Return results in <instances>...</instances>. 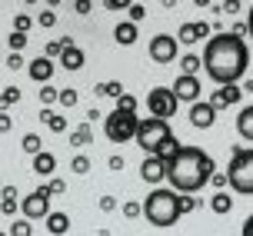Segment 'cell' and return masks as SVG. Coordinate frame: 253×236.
I'll return each instance as SVG.
<instances>
[{"instance_id":"4dcf8cb0","label":"cell","mask_w":253,"mask_h":236,"mask_svg":"<svg viewBox=\"0 0 253 236\" xmlns=\"http://www.w3.org/2000/svg\"><path fill=\"white\" fill-rule=\"evenodd\" d=\"M7 236H34V226H30V220H17V223H10Z\"/></svg>"},{"instance_id":"1f68e13d","label":"cell","mask_w":253,"mask_h":236,"mask_svg":"<svg viewBox=\"0 0 253 236\" xmlns=\"http://www.w3.org/2000/svg\"><path fill=\"white\" fill-rule=\"evenodd\" d=\"M70 170H74L77 176L90 173V157H84V153H80V157H74V160H70Z\"/></svg>"},{"instance_id":"f35d334b","label":"cell","mask_w":253,"mask_h":236,"mask_svg":"<svg viewBox=\"0 0 253 236\" xmlns=\"http://www.w3.org/2000/svg\"><path fill=\"white\" fill-rule=\"evenodd\" d=\"M37 24L43 27V30H50V27L57 24V13H53V10H40V17H37Z\"/></svg>"},{"instance_id":"6da1fadb","label":"cell","mask_w":253,"mask_h":236,"mask_svg":"<svg viewBox=\"0 0 253 236\" xmlns=\"http://www.w3.org/2000/svg\"><path fill=\"white\" fill-rule=\"evenodd\" d=\"M203 70L207 77L220 83V87H230L243 80L247 67H250V50L243 43V37H233V34H216V37L207 40V50H203Z\"/></svg>"},{"instance_id":"d6986e66","label":"cell","mask_w":253,"mask_h":236,"mask_svg":"<svg viewBox=\"0 0 253 236\" xmlns=\"http://www.w3.org/2000/svg\"><path fill=\"white\" fill-rule=\"evenodd\" d=\"M237 133L253 143V107H243L240 110V117H237Z\"/></svg>"},{"instance_id":"60d3db41","label":"cell","mask_w":253,"mask_h":236,"mask_svg":"<svg viewBox=\"0 0 253 236\" xmlns=\"http://www.w3.org/2000/svg\"><path fill=\"white\" fill-rule=\"evenodd\" d=\"M60 103L63 107H77V90H60Z\"/></svg>"},{"instance_id":"52a82bcc","label":"cell","mask_w":253,"mask_h":236,"mask_svg":"<svg viewBox=\"0 0 253 236\" xmlns=\"http://www.w3.org/2000/svg\"><path fill=\"white\" fill-rule=\"evenodd\" d=\"M177 97H173V90L170 87H153L147 93V110H150L153 120H170L173 113H177Z\"/></svg>"},{"instance_id":"d590c367","label":"cell","mask_w":253,"mask_h":236,"mask_svg":"<svg viewBox=\"0 0 253 236\" xmlns=\"http://www.w3.org/2000/svg\"><path fill=\"white\" fill-rule=\"evenodd\" d=\"M17 210H20V199H13V197H3V199H0V213H3V216H13Z\"/></svg>"},{"instance_id":"7c38bea8","label":"cell","mask_w":253,"mask_h":236,"mask_svg":"<svg viewBox=\"0 0 253 236\" xmlns=\"http://www.w3.org/2000/svg\"><path fill=\"white\" fill-rule=\"evenodd\" d=\"M213 120H216V110L210 107V103H193V107H190V123L197 126V130L213 126Z\"/></svg>"},{"instance_id":"74e56055","label":"cell","mask_w":253,"mask_h":236,"mask_svg":"<svg viewBox=\"0 0 253 236\" xmlns=\"http://www.w3.org/2000/svg\"><path fill=\"white\" fill-rule=\"evenodd\" d=\"M197 206H200V203H197V197H187V193L180 197V216H183V213H193Z\"/></svg>"},{"instance_id":"ba28073f","label":"cell","mask_w":253,"mask_h":236,"mask_svg":"<svg viewBox=\"0 0 253 236\" xmlns=\"http://www.w3.org/2000/svg\"><path fill=\"white\" fill-rule=\"evenodd\" d=\"M20 213H24V220H47V213H50V190L37 187L30 197H24L20 199Z\"/></svg>"},{"instance_id":"9c48e42d","label":"cell","mask_w":253,"mask_h":236,"mask_svg":"<svg viewBox=\"0 0 253 236\" xmlns=\"http://www.w3.org/2000/svg\"><path fill=\"white\" fill-rule=\"evenodd\" d=\"M180 53V40L170 37V34H157L150 40V60L153 63H173Z\"/></svg>"},{"instance_id":"f6af8a7d","label":"cell","mask_w":253,"mask_h":236,"mask_svg":"<svg viewBox=\"0 0 253 236\" xmlns=\"http://www.w3.org/2000/svg\"><path fill=\"white\" fill-rule=\"evenodd\" d=\"M10 126H13V120L7 113H0V133H10Z\"/></svg>"},{"instance_id":"816d5d0a","label":"cell","mask_w":253,"mask_h":236,"mask_svg":"<svg viewBox=\"0 0 253 236\" xmlns=\"http://www.w3.org/2000/svg\"><path fill=\"white\" fill-rule=\"evenodd\" d=\"M247 34L253 37V7H250V17H247Z\"/></svg>"},{"instance_id":"e575fe53","label":"cell","mask_w":253,"mask_h":236,"mask_svg":"<svg viewBox=\"0 0 253 236\" xmlns=\"http://www.w3.org/2000/svg\"><path fill=\"white\" fill-rule=\"evenodd\" d=\"M53 100H60V90H53L50 83H47V87L40 90V103H43V110H47V107H50Z\"/></svg>"},{"instance_id":"836d02e7","label":"cell","mask_w":253,"mask_h":236,"mask_svg":"<svg viewBox=\"0 0 253 236\" xmlns=\"http://www.w3.org/2000/svg\"><path fill=\"white\" fill-rule=\"evenodd\" d=\"M117 110H124V113H137V97H133V93H124V97L117 100Z\"/></svg>"},{"instance_id":"4316f807","label":"cell","mask_w":253,"mask_h":236,"mask_svg":"<svg viewBox=\"0 0 253 236\" xmlns=\"http://www.w3.org/2000/svg\"><path fill=\"white\" fill-rule=\"evenodd\" d=\"M20 147H24V153H30V157H37V153H43V140H40L37 133H27Z\"/></svg>"},{"instance_id":"d4e9b609","label":"cell","mask_w":253,"mask_h":236,"mask_svg":"<svg viewBox=\"0 0 253 236\" xmlns=\"http://www.w3.org/2000/svg\"><path fill=\"white\" fill-rule=\"evenodd\" d=\"M17 100H20V87H3L0 90V113L7 110V107H13Z\"/></svg>"},{"instance_id":"5b68a950","label":"cell","mask_w":253,"mask_h":236,"mask_svg":"<svg viewBox=\"0 0 253 236\" xmlns=\"http://www.w3.org/2000/svg\"><path fill=\"white\" fill-rule=\"evenodd\" d=\"M173 133H170V123L167 120H153V117H143L140 120V126H137V147L147 153V157H153L157 150H160V143L164 140H170Z\"/></svg>"},{"instance_id":"8fae6325","label":"cell","mask_w":253,"mask_h":236,"mask_svg":"<svg viewBox=\"0 0 253 236\" xmlns=\"http://www.w3.org/2000/svg\"><path fill=\"white\" fill-rule=\"evenodd\" d=\"M140 176H143V183L157 187V183L167 180V163L160 160V157H143V163H140Z\"/></svg>"},{"instance_id":"ee69618b","label":"cell","mask_w":253,"mask_h":236,"mask_svg":"<svg viewBox=\"0 0 253 236\" xmlns=\"http://www.w3.org/2000/svg\"><path fill=\"white\" fill-rule=\"evenodd\" d=\"M100 210H103V213L117 210V199H114V197H100Z\"/></svg>"},{"instance_id":"7402d4cb","label":"cell","mask_w":253,"mask_h":236,"mask_svg":"<svg viewBox=\"0 0 253 236\" xmlns=\"http://www.w3.org/2000/svg\"><path fill=\"white\" fill-rule=\"evenodd\" d=\"M177 153H180V140H177V137H170V140H164V143H160V150H157L153 157H160L164 163H170L173 157H177Z\"/></svg>"},{"instance_id":"44dd1931","label":"cell","mask_w":253,"mask_h":236,"mask_svg":"<svg viewBox=\"0 0 253 236\" xmlns=\"http://www.w3.org/2000/svg\"><path fill=\"white\" fill-rule=\"evenodd\" d=\"M93 93H97V97H124L126 90H124V83H120V80H107V83H97V90H93Z\"/></svg>"},{"instance_id":"7dc6e473","label":"cell","mask_w":253,"mask_h":236,"mask_svg":"<svg viewBox=\"0 0 253 236\" xmlns=\"http://www.w3.org/2000/svg\"><path fill=\"white\" fill-rule=\"evenodd\" d=\"M210 183H213V187H227V173H213V176H210Z\"/></svg>"},{"instance_id":"484cf974","label":"cell","mask_w":253,"mask_h":236,"mask_svg":"<svg viewBox=\"0 0 253 236\" xmlns=\"http://www.w3.org/2000/svg\"><path fill=\"white\" fill-rule=\"evenodd\" d=\"M87 143H93V130H90V123H80L74 130V147H87Z\"/></svg>"},{"instance_id":"4fadbf2b","label":"cell","mask_w":253,"mask_h":236,"mask_svg":"<svg viewBox=\"0 0 253 236\" xmlns=\"http://www.w3.org/2000/svg\"><path fill=\"white\" fill-rule=\"evenodd\" d=\"M27 74H30V80H37V83H50V77H53V60H47V57H37V60H30L27 63Z\"/></svg>"},{"instance_id":"30bf717a","label":"cell","mask_w":253,"mask_h":236,"mask_svg":"<svg viewBox=\"0 0 253 236\" xmlns=\"http://www.w3.org/2000/svg\"><path fill=\"white\" fill-rule=\"evenodd\" d=\"M170 90H173L177 103H200V80H197V77H183L180 74Z\"/></svg>"},{"instance_id":"8992f818","label":"cell","mask_w":253,"mask_h":236,"mask_svg":"<svg viewBox=\"0 0 253 236\" xmlns=\"http://www.w3.org/2000/svg\"><path fill=\"white\" fill-rule=\"evenodd\" d=\"M137 126H140V117L137 113H124V110H114L103 117V133L107 140L114 143H126V140L137 137Z\"/></svg>"},{"instance_id":"d6a6232c","label":"cell","mask_w":253,"mask_h":236,"mask_svg":"<svg viewBox=\"0 0 253 236\" xmlns=\"http://www.w3.org/2000/svg\"><path fill=\"white\" fill-rule=\"evenodd\" d=\"M120 210H124L126 220H133V216H143V203H137V199H126Z\"/></svg>"},{"instance_id":"bcb514c9","label":"cell","mask_w":253,"mask_h":236,"mask_svg":"<svg viewBox=\"0 0 253 236\" xmlns=\"http://www.w3.org/2000/svg\"><path fill=\"white\" fill-rule=\"evenodd\" d=\"M107 7H110V10H126L130 3H126V0H107Z\"/></svg>"},{"instance_id":"ac0fdd59","label":"cell","mask_w":253,"mask_h":236,"mask_svg":"<svg viewBox=\"0 0 253 236\" xmlns=\"http://www.w3.org/2000/svg\"><path fill=\"white\" fill-rule=\"evenodd\" d=\"M114 40L117 43H124V47H133L137 43V24H117V30H114Z\"/></svg>"},{"instance_id":"9a60e30c","label":"cell","mask_w":253,"mask_h":236,"mask_svg":"<svg viewBox=\"0 0 253 236\" xmlns=\"http://www.w3.org/2000/svg\"><path fill=\"white\" fill-rule=\"evenodd\" d=\"M60 63L67 67V70H80V67L87 63V53H84L80 47H74V43H70V47H63V53H60Z\"/></svg>"},{"instance_id":"f5cc1de1","label":"cell","mask_w":253,"mask_h":236,"mask_svg":"<svg viewBox=\"0 0 253 236\" xmlns=\"http://www.w3.org/2000/svg\"><path fill=\"white\" fill-rule=\"evenodd\" d=\"M0 190H3V180H0Z\"/></svg>"},{"instance_id":"b9f144b4","label":"cell","mask_w":253,"mask_h":236,"mask_svg":"<svg viewBox=\"0 0 253 236\" xmlns=\"http://www.w3.org/2000/svg\"><path fill=\"white\" fill-rule=\"evenodd\" d=\"M47 190H50V197H57V193H63V190H67V183H63V180H57V176H53L50 183H47Z\"/></svg>"},{"instance_id":"cb8c5ba5","label":"cell","mask_w":253,"mask_h":236,"mask_svg":"<svg viewBox=\"0 0 253 236\" xmlns=\"http://www.w3.org/2000/svg\"><path fill=\"white\" fill-rule=\"evenodd\" d=\"M40 120L50 126L53 133H63V130H67V120H63V117H57V113H50V110H43V113H40Z\"/></svg>"},{"instance_id":"e0dca14e","label":"cell","mask_w":253,"mask_h":236,"mask_svg":"<svg viewBox=\"0 0 253 236\" xmlns=\"http://www.w3.org/2000/svg\"><path fill=\"white\" fill-rule=\"evenodd\" d=\"M67 230H70V216H67V213H57V210H50V213H47V233L63 236Z\"/></svg>"},{"instance_id":"3957f363","label":"cell","mask_w":253,"mask_h":236,"mask_svg":"<svg viewBox=\"0 0 253 236\" xmlns=\"http://www.w3.org/2000/svg\"><path fill=\"white\" fill-rule=\"evenodd\" d=\"M143 220L153 226H173L180 220V193L153 187L150 197H143Z\"/></svg>"},{"instance_id":"7bdbcfd3","label":"cell","mask_w":253,"mask_h":236,"mask_svg":"<svg viewBox=\"0 0 253 236\" xmlns=\"http://www.w3.org/2000/svg\"><path fill=\"white\" fill-rule=\"evenodd\" d=\"M24 57H20V53H10V57H7V67H10V70H20V67H24Z\"/></svg>"},{"instance_id":"8d00e7d4","label":"cell","mask_w":253,"mask_h":236,"mask_svg":"<svg viewBox=\"0 0 253 236\" xmlns=\"http://www.w3.org/2000/svg\"><path fill=\"white\" fill-rule=\"evenodd\" d=\"M126 13H130V24H140V20L147 17V7H143V3H130Z\"/></svg>"},{"instance_id":"5bb4252c","label":"cell","mask_w":253,"mask_h":236,"mask_svg":"<svg viewBox=\"0 0 253 236\" xmlns=\"http://www.w3.org/2000/svg\"><path fill=\"white\" fill-rule=\"evenodd\" d=\"M210 34V24L207 20H197V24H183L180 27V43H197L200 37Z\"/></svg>"},{"instance_id":"277c9868","label":"cell","mask_w":253,"mask_h":236,"mask_svg":"<svg viewBox=\"0 0 253 236\" xmlns=\"http://www.w3.org/2000/svg\"><path fill=\"white\" fill-rule=\"evenodd\" d=\"M227 183L233 187V193H240V197H253V150L237 147L233 153H230Z\"/></svg>"},{"instance_id":"ab89813d","label":"cell","mask_w":253,"mask_h":236,"mask_svg":"<svg viewBox=\"0 0 253 236\" xmlns=\"http://www.w3.org/2000/svg\"><path fill=\"white\" fill-rule=\"evenodd\" d=\"M27 47V34H10V50L13 53H20Z\"/></svg>"},{"instance_id":"2e32d148","label":"cell","mask_w":253,"mask_h":236,"mask_svg":"<svg viewBox=\"0 0 253 236\" xmlns=\"http://www.w3.org/2000/svg\"><path fill=\"white\" fill-rule=\"evenodd\" d=\"M53 170H57V157H53V153L43 150V153L34 157V173L37 176H53Z\"/></svg>"},{"instance_id":"f1b7e54d","label":"cell","mask_w":253,"mask_h":236,"mask_svg":"<svg viewBox=\"0 0 253 236\" xmlns=\"http://www.w3.org/2000/svg\"><path fill=\"white\" fill-rule=\"evenodd\" d=\"M180 67H183V77H197V70H203L200 57H193V53H190V57H183V60H180Z\"/></svg>"},{"instance_id":"f546056e","label":"cell","mask_w":253,"mask_h":236,"mask_svg":"<svg viewBox=\"0 0 253 236\" xmlns=\"http://www.w3.org/2000/svg\"><path fill=\"white\" fill-rule=\"evenodd\" d=\"M30 27H34V17H30V13H17V17H13V34H27V30H30Z\"/></svg>"},{"instance_id":"c3c4849f","label":"cell","mask_w":253,"mask_h":236,"mask_svg":"<svg viewBox=\"0 0 253 236\" xmlns=\"http://www.w3.org/2000/svg\"><path fill=\"white\" fill-rule=\"evenodd\" d=\"M74 10H77V13H90V0H77Z\"/></svg>"},{"instance_id":"83f0119b","label":"cell","mask_w":253,"mask_h":236,"mask_svg":"<svg viewBox=\"0 0 253 236\" xmlns=\"http://www.w3.org/2000/svg\"><path fill=\"white\" fill-rule=\"evenodd\" d=\"M63 47H70V37H63V40H50V43L43 47V57H47V60H50V57H60Z\"/></svg>"},{"instance_id":"603a6c76","label":"cell","mask_w":253,"mask_h":236,"mask_svg":"<svg viewBox=\"0 0 253 236\" xmlns=\"http://www.w3.org/2000/svg\"><path fill=\"white\" fill-rule=\"evenodd\" d=\"M216 93H220V100H223V107H233V103H240V97H243V90L237 87V83H230V87H220Z\"/></svg>"},{"instance_id":"ffe728a7","label":"cell","mask_w":253,"mask_h":236,"mask_svg":"<svg viewBox=\"0 0 253 236\" xmlns=\"http://www.w3.org/2000/svg\"><path fill=\"white\" fill-rule=\"evenodd\" d=\"M210 210H213L216 216L230 213V210H233V197H230V193H223V190H220V193H213V197H210Z\"/></svg>"},{"instance_id":"681fc988","label":"cell","mask_w":253,"mask_h":236,"mask_svg":"<svg viewBox=\"0 0 253 236\" xmlns=\"http://www.w3.org/2000/svg\"><path fill=\"white\" fill-rule=\"evenodd\" d=\"M240 236H253V213L247 216V223H243V233Z\"/></svg>"},{"instance_id":"f907efd6","label":"cell","mask_w":253,"mask_h":236,"mask_svg":"<svg viewBox=\"0 0 253 236\" xmlns=\"http://www.w3.org/2000/svg\"><path fill=\"white\" fill-rule=\"evenodd\" d=\"M110 170H124V157H110Z\"/></svg>"},{"instance_id":"7a4b0ae2","label":"cell","mask_w":253,"mask_h":236,"mask_svg":"<svg viewBox=\"0 0 253 236\" xmlns=\"http://www.w3.org/2000/svg\"><path fill=\"white\" fill-rule=\"evenodd\" d=\"M216 173L213 157L200 147H180V153L167 163V180L173 193H197L210 183V176Z\"/></svg>"},{"instance_id":"db71d44e","label":"cell","mask_w":253,"mask_h":236,"mask_svg":"<svg viewBox=\"0 0 253 236\" xmlns=\"http://www.w3.org/2000/svg\"><path fill=\"white\" fill-rule=\"evenodd\" d=\"M0 236H7V233H0Z\"/></svg>"}]
</instances>
